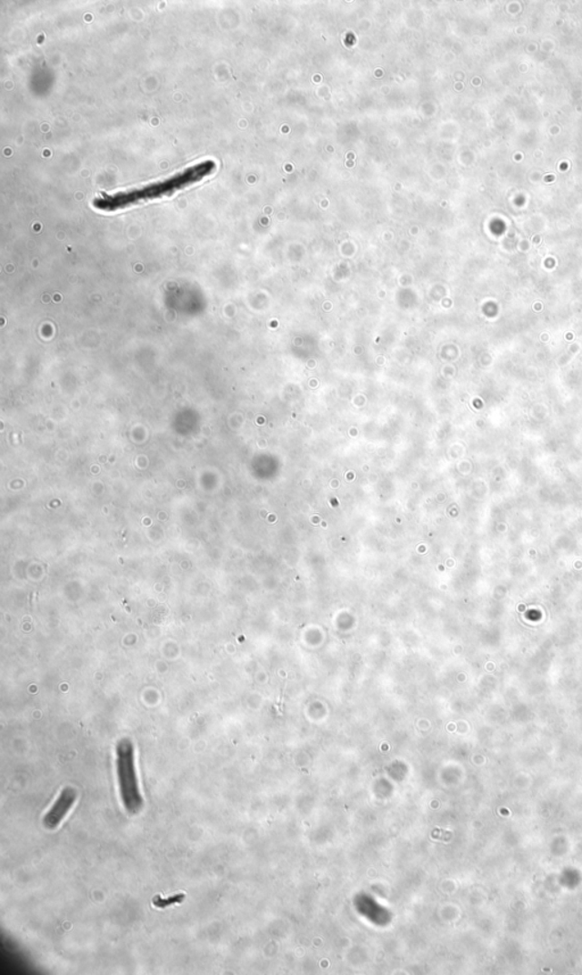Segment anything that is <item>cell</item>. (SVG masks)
Returning a JSON list of instances; mask_svg holds the SVG:
<instances>
[{
    "label": "cell",
    "mask_w": 582,
    "mask_h": 975,
    "mask_svg": "<svg viewBox=\"0 0 582 975\" xmlns=\"http://www.w3.org/2000/svg\"><path fill=\"white\" fill-rule=\"evenodd\" d=\"M216 167V165L214 161H204L198 163V165L186 167V169L177 172V174L168 176V178L146 185L144 187L111 195H100V196L94 199L93 206L99 211L115 212L123 210V208L138 206L140 203L168 197L211 176Z\"/></svg>",
    "instance_id": "cell-1"
},
{
    "label": "cell",
    "mask_w": 582,
    "mask_h": 975,
    "mask_svg": "<svg viewBox=\"0 0 582 975\" xmlns=\"http://www.w3.org/2000/svg\"><path fill=\"white\" fill-rule=\"evenodd\" d=\"M116 772L123 806L127 813L138 814L144 799L136 778L135 748L129 739H123L116 747Z\"/></svg>",
    "instance_id": "cell-2"
},
{
    "label": "cell",
    "mask_w": 582,
    "mask_h": 975,
    "mask_svg": "<svg viewBox=\"0 0 582 975\" xmlns=\"http://www.w3.org/2000/svg\"><path fill=\"white\" fill-rule=\"evenodd\" d=\"M76 798L77 793L75 789L70 787L63 789L52 809L45 814L43 820L44 827L48 829H56L75 804Z\"/></svg>",
    "instance_id": "cell-3"
},
{
    "label": "cell",
    "mask_w": 582,
    "mask_h": 975,
    "mask_svg": "<svg viewBox=\"0 0 582 975\" xmlns=\"http://www.w3.org/2000/svg\"><path fill=\"white\" fill-rule=\"evenodd\" d=\"M185 898L186 895H184V893H177V895L167 898L155 896L153 900V904L155 907H157V909H166V907L180 904V902L185 900Z\"/></svg>",
    "instance_id": "cell-4"
}]
</instances>
